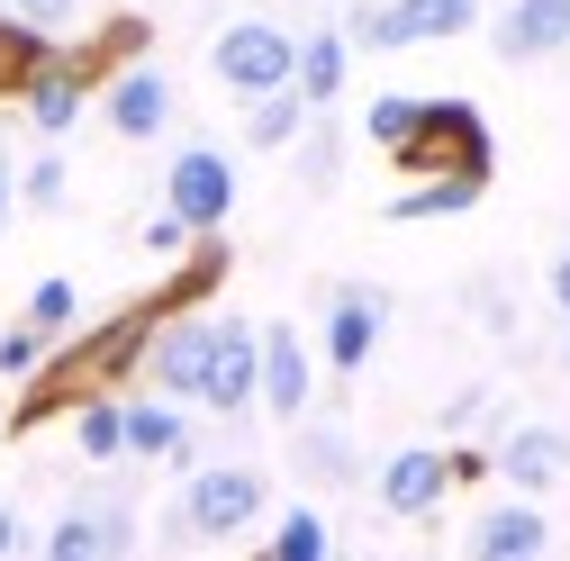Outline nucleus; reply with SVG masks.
<instances>
[{
    "mask_svg": "<svg viewBox=\"0 0 570 561\" xmlns=\"http://www.w3.org/2000/svg\"><path fill=\"white\" fill-rule=\"evenodd\" d=\"M416 91H381L372 109H363V136H372V146H407V127H416Z\"/></svg>",
    "mask_w": 570,
    "mask_h": 561,
    "instance_id": "nucleus-26",
    "label": "nucleus"
},
{
    "mask_svg": "<svg viewBox=\"0 0 570 561\" xmlns=\"http://www.w3.org/2000/svg\"><path fill=\"white\" fill-rule=\"evenodd\" d=\"M73 10H82V0H19V19L46 28V37H55V28H73Z\"/></svg>",
    "mask_w": 570,
    "mask_h": 561,
    "instance_id": "nucleus-30",
    "label": "nucleus"
},
{
    "mask_svg": "<svg viewBox=\"0 0 570 561\" xmlns=\"http://www.w3.org/2000/svg\"><path fill=\"white\" fill-rule=\"evenodd\" d=\"M480 0H363V10L344 19L353 46L372 55H399V46H444V37H471Z\"/></svg>",
    "mask_w": 570,
    "mask_h": 561,
    "instance_id": "nucleus-3",
    "label": "nucleus"
},
{
    "mask_svg": "<svg viewBox=\"0 0 570 561\" xmlns=\"http://www.w3.org/2000/svg\"><path fill=\"white\" fill-rule=\"evenodd\" d=\"M46 55H55V37H46V28H28V19L10 10V19H0V91H19Z\"/></svg>",
    "mask_w": 570,
    "mask_h": 561,
    "instance_id": "nucleus-23",
    "label": "nucleus"
},
{
    "mask_svg": "<svg viewBox=\"0 0 570 561\" xmlns=\"http://www.w3.org/2000/svg\"><path fill=\"white\" fill-rule=\"evenodd\" d=\"M164 208H173L190 236H218V227L236 218V164H227L218 146H181L173 173H164Z\"/></svg>",
    "mask_w": 570,
    "mask_h": 561,
    "instance_id": "nucleus-6",
    "label": "nucleus"
},
{
    "mask_svg": "<svg viewBox=\"0 0 570 561\" xmlns=\"http://www.w3.org/2000/svg\"><path fill=\"white\" fill-rule=\"evenodd\" d=\"M46 344H55V335H46V326H28V317H19V326H10V335H0V372H10V381H28V372H37V363H46Z\"/></svg>",
    "mask_w": 570,
    "mask_h": 561,
    "instance_id": "nucleus-28",
    "label": "nucleus"
},
{
    "mask_svg": "<svg viewBox=\"0 0 570 561\" xmlns=\"http://www.w3.org/2000/svg\"><path fill=\"white\" fill-rule=\"evenodd\" d=\"M498 480L525 489V499H543L552 480H570V435L561 426H517L508 444H498Z\"/></svg>",
    "mask_w": 570,
    "mask_h": 561,
    "instance_id": "nucleus-16",
    "label": "nucleus"
},
{
    "mask_svg": "<svg viewBox=\"0 0 570 561\" xmlns=\"http://www.w3.org/2000/svg\"><path fill=\"white\" fill-rule=\"evenodd\" d=\"M326 10H335V0H326Z\"/></svg>",
    "mask_w": 570,
    "mask_h": 561,
    "instance_id": "nucleus-37",
    "label": "nucleus"
},
{
    "mask_svg": "<svg viewBox=\"0 0 570 561\" xmlns=\"http://www.w3.org/2000/svg\"><path fill=\"white\" fill-rule=\"evenodd\" d=\"M480 190H489L480 173H416V181H407L399 199H381V218H390V227H425V218H462V208H471Z\"/></svg>",
    "mask_w": 570,
    "mask_h": 561,
    "instance_id": "nucleus-17",
    "label": "nucleus"
},
{
    "mask_svg": "<svg viewBox=\"0 0 570 561\" xmlns=\"http://www.w3.org/2000/svg\"><path fill=\"white\" fill-rule=\"evenodd\" d=\"M208 335H218V317H199V308H164V317H155V335H146V381H155L164 398H199Z\"/></svg>",
    "mask_w": 570,
    "mask_h": 561,
    "instance_id": "nucleus-9",
    "label": "nucleus"
},
{
    "mask_svg": "<svg viewBox=\"0 0 570 561\" xmlns=\"http://www.w3.org/2000/svg\"><path fill=\"white\" fill-rule=\"evenodd\" d=\"M344 73H353V37H344V28H317V37H299L291 82H299V100H308V109H335Z\"/></svg>",
    "mask_w": 570,
    "mask_h": 561,
    "instance_id": "nucleus-18",
    "label": "nucleus"
},
{
    "mask_svg": "<svg viewBox=\"0 0 570 561\" xmlns=\"http://www.w3.org/2000/svg\"><path fill=\"white\" fill-rule=\"evenodd\" d=\"M552 308H561V317H570V254H561V263H552Z\"/></svg>",
    "mask_w": 570,
    "mask_h": 561,
    "instance_id": "nucleus-33",
    "label": "nucleus"
},
{
    "mask_svg": "<svg viewBox=\"0 0 570 561\" xmlns=\"http://www.w3.org/2000/svg\"><path fill=\"white\" fill-rule=\"evenodd\" d=\"M100 118H109V136H127V146H155V136L173 127V82L155 73V63H118V73H100Z\"/></svg>",
    "mask_w": 570,
    "mask_h": 561,
    "instance_id": "nucleus-10",
    "label": "nucleus"
},
{
    "mask_svg": "<svg viewBox=\"0 0 570 561\" xmlns=\"http://www.w3.org/2000/svg\"><path fill=\"white\" fill-rule=\"evenodd\" d=\"M19 543H28V534H19V508H10V499H0V561H10Z\"/></svg>",
    "mask_w": 570,
    "mask_h": 561,
    "instance_id": "nucleus-32",
    "label": "nucleus"
},
{
    "mask_svg": "<svg viewBox=\"0 0 570 561\" xmlns=\"http://www.w3.org/2000/svg\"><path fill=\"white\" fill-rule=\"evenodd\" d=\"M73 444H82V462H118L127 453V398L118 390H100V398L73 407Z\"/></svg>",
    "mask_w": 570,
    "mask_h": 561,
    "instance_id": "nucleus-22",
    "label": "nucleus"
},
{
    "mask_svg": "<svg viewBox=\"0 0 570 561\" xmlns=\"http://www.w3.org/2000/svg\"><path fill=\"white\" fill-rule=\"evenodd\" d=\"M308 398H317V354H308V335L291 317H272L263 326V354H254V407L281 416V426H299Z\"/></svg>",
    "mask_w": 570,
    "mask_h": 561,
    "instance_id": "nucleus-5",
    "label": "nucleus"
},
{
    "mask_svg": "<svg viewBox=\"0 0 570 561\" xmlns=\"http://www.w3.org/2000/svg\"><path fill=\"white\" fill-rule=\"evenodd\" d=\"M28 326H46V335L73 326V280H37L28 291Z\"/></svg>",
    "mask_w": 570,
    "mask_h": 561,
    "instance_id": "nucleus-29",
    "label": "nucleus"
},
{
    "mask_svg": "<svg viewBox=\"0 0 570 561\" xmlns=\"http://www.w3.org/2000/svg\"><path fill=\"white\" fill-rule=\"evenodd\" d=\"M0 435H10V407H0Z\"/></svg>",
    "mask_w": 570,
    "mask_h": 561,
    "instance_id": "nucleus-35",
    "label": "nucleus"
},
{
    "mask_svg": "<svg viewBox=\"0 0 570 561\" xmlns=\"http://www.w3.org/2000/svg\"><path fill=\"white\" fill-rule=\"evenodd\" d=\"M263 508H272V480L254 462H190L173 499V543H227L263 525Z\"/></svg>",
    "mask_w": 570,
    "mask_h": 561,
    "instance_id": "nucleus-1",
    "label": "nucleus"
},
{
    "mask_svg": "<svg viewBox=\"0 0 570 561\" xmlns=\"http://www.w3.org/2000/svg\"><path fill=\"white\" fill-rule=\"evenodd\" d=\"M326 543H335V534H326L317 508H291V516L272 525V552H281V561H326Z\"/></svg>",
    "mask_w": 570,
    "mask_h": 561,
    "instance_id": "nucleus-25",
    "label": "nucleus"
},
{
    "mask_svg": "<svg viewBox=\"0 0 570 561\" xmlns=\"http://www.w3.org/2000/svg\"><path fill=\"white\" fill-rule=\"evenodd\" d=\"M291 63H299V37L281 28V19H227L218 46H208V73H218L236 100L281 91V82H291Z\"/></svg>",
    "mask_w": 570,
    "mask_h": 561,
    "instance_id": "nucleus-4",
    "label": "nucleus"
},
{
    "mask_svg": "<svg viewBox=\"0 0 570 561\" xmlns=\"http://www.w3.org/2000/svg\"><path fill=\"white\" fill-rule=\"evenodd\" d=\"M335 173H344V127L308 109V127H299V181H308V190H326Z\"/></svg>",
    "mask_w": 570,
    "mask_h": 561,
    "instance_id": "nucleus-24",
    "label": "nucleus"
},
{
    "mask_svg": "<svg viewBox=\"0 0 570 561\" xmlns=\"http://www.w3.org/2000/svg\"><path fill=\"white\" fill-rule=\"evenodd\" d=\"M561 363H570V335H561Z\"/></svg>",
    "mask_w": 570,
    "mask_h": 561,
    "instance_id": "nucleus-36",
    "label": "nucleus"
},
{
    "mask_svg": "<svg viewBox=\"0 0 570 561\" xmlns=\"http://www.w3.org/2000/svg\"><path fill=\"white\" fill-rule=\"evenodd\" d=\"M19 208H37V218H55V208H63V155H55V146L19 173Z\"/></svg>",
    "mask_w": 570,
    "mask_h": 561,
    "instance_id": "nucleus-27",
    "label": "nucleus"
},
{
    "mask_svg": "<svg viewBox=\"0 0 570 561\" xmlns=\"http://www.w3.org/2000/svg\"><path fill=\"white\" fill-rule=\"evenodd\" d=\"M291 462H299V480H363V453H353V435L344 426H308V416H299V426H291Z\"/></svg>",
    "mask_w": 570,
    "mask_h": 561,
    "instance_id": "nucleus-20",
    "label": "nucleus"
},
{
    "mask_svg": "<svg viewBox=\"0 0 570 561\" xmlns=\"http://www.w3.org/2000/svg\"><path fill=\"white\" fill-rule=\"evenodd\" d=\"M190 426H181V398H127V453L136 462H173V444H181Z\"/></svg>",
    "mask_w": 570,
    "mask_h": 561,
    "instance_id": "nucleus-21",
    "label": "nucleus"
},
{
    "mask_svg": "<svg viewBox=\"0 0 570 561\" xmlns=\"http://www.w3.org/2000/svg\"><path fill=\"white\" fill-rule=\"evenodd\" d=\"M462 552H471V561H543V552H552V516L517 489V499H498V508H480V516H471Z\"/></svg>",
    "mask_w": 570,
    "mask_h": 561,
    "instance_id": "nucleus-14",
    "label": "nucleus"
},
{
    "mask_svg": "<svg viewBox=\"0 0 570 561\" xmlns=\"http://www.w3.org/2000/svg\"><path fill=\"white\" fill-rule=\"evenodd\" d=\"M10 208H19V181H10V164H0V227H10Z\"/></svg>",
    "mask_w": 570,
    "mask_h": 561,
    "instance_id": "nucleus-34",
    "label": "nucleus"
},
{
    "mask_svg": "<svg viewBox=\"0 0 570 561\" xmlns=\"http://www.w3.org/2000/svg\"><path fill=\"white\" fill-rule=\"evenodd\" d=\"M190 245V227L173 218V208H164V218H146V254H181Z\"/></svg>",
    "mask_w": 570,
    "mask_h": 561,
    "instance_id": "nucleus-31",
    "label": "nucleus"
},
{
    "mask_svg": "<svg viewBox=\"0 0 570 561\" xmlns=\"http://www.w3.org/2000/svg\"><path fill=\"white\" fill-rule=\"evenodd\" d=\"M254 354H263V326L218 317V335H208V372H199V398H190V407L245 416V407H254Z\"/></svg>",
    "mask_w": 570,
    "mask_h": 561,
    "instance_id": "nucleus-12",
    "label": "nucleus"
},
{
    "mask_svg": "<svg viewBox=\"0 0 570 561\" xmlns=\"http://www.w3.org/2000/svg\"><path fill=\"white\" fill-rule=\"evenodd\" d=\"M91 82H100V63H91V55H46L37 73L19 82V109H28V127L46 136V146L82 127V109H91Z\"/></svg>",
    "mask_w": 570,
    "mask_h": 561,
    "instance_id": "nucleus-8",
    "label": "nucleus"
},
{
    "mask_svg": "<svg viewBox=\"0 0 570 561\" xmlns=\"http://www.w3.org/2000/svg\"><path fill=\"white\" fill-rule=\"evenodd\" d=\"M390 155H399L407 181L416 173H480L489 181V118L471 100H425L416 127H407V146H390Z\"/></svg>",
    "mask_w": 570,
    "mask_h": 561,
    "instance_id": "nucleus-2",
    "label": "nucleus"
},
{
    "mask_svg": "<svg viewBox=\"0 0 570 561\" xmlns=\"http://www.w3.org/2000/svg\"><path fill=\"white\" fill-rule=\"evenodd\" d=\"M381 326H390V299H381V291H363V280H335V291H326V335H317L326 372H335V381H353V372L381 354Z\"/></svg>",
    "mask_w": 570,
    "mask_h": 561,
    "instance_id": "nucleus-7",
    "label": "nucleus"
},
{
    "mask_svg": "<svg viewBox=\"0 0 570 561\" xmlns=\"http://www.w3.org/2000/svg\"><path fill=\"white\" fill-rule=\"evenodd\" d=\"M489 37H498V63H543V55H570V0H508Z\"/></svg>",
    "mask_w": 570,
    "mask_h": 561,
    "instance_id": "nucleus-15",
    "label": "nucleus"
},
{
    "mask_svg": "<svg viewBox=\"0 0 570 561\" xmlns=\"http://www.w3.org/2000/svg\"><path fill=\"white\" fill-rule=\"evenodd\" d=\"M444 489H453V453H435V444H399L381 471H372V499H381V516H435L444 508Z\"/></svg>",
    "mask_w": 570,
    "mask_h": 561,
    "instance_id": "nucleus-11",
    "label": "nucleus"
},
{
    "mask_svg": "<svg viewBox=\"0 0 570 561\" xmlns=\"http://www.w3.org/2000/svg\"><path fill=\"white\" fill-rule=\"evenodd\" d=\"M127 543H136V508H127V499H100V489L73 499V508L46 525V552H55V561H118Z\"/></svg>",
    "mask_w": 570,
    "mask_h": 561,
    "instance_id": "nucleus-13",
    "label": "nucleus"
},
{
    "mask_svg": "<svg viewBox=\"0 0 570 561\" xmlns=\"http://www.w3.org/2000/svg\"><path fill=\"white\" fill-rule=\"evenodd\" d=\"M299 127H308V100H299V82H281V91H254V100H245V146H254V155L299 146Z\"/></svg>",
    "mask_w": 570,
    "mask_h": 561,
    "instance_id": "nucleus-19",
    "label": "nucleus"
}]
</instances>
